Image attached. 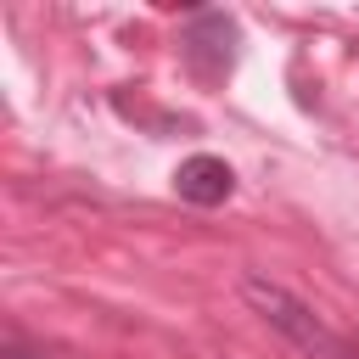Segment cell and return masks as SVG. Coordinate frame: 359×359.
Listing matches in <instances>:
<instances>
[{
    "instance_id": "1",
    "label": "cell",
    "mask_w": 359,
    "mask_h": 359,
    "mask_svg": "<svg viewBox=\"0 0 359 359\" xmlns=\"http://www.w3.org/2000/svg\"><path fill=\"white\" fill-rule=\"evenodd\" d=\"M241 297L303 353V359H359V342L353 337H342V331H331L303 297H292L286 286H275V280H264V275H247L241 280Z\"/></svg>"
},
{
    "instance_id": "2",
    "label": "cell",
    "mask_w": 359,
    "mask_h": 359,
    "mask_svg": "<svg viewBox=\"0 0 359 359\" xmlns=\"http://www.w3.org/2000/svg\"><path fill=\"white\" fill-rule=\"evenodd\" d=\"M174 191H180L191 208H219V202L236 191V174H230V163H224V157L196 151V157H185V163L174 168Z\"/></svg>"
}]
</instances>
